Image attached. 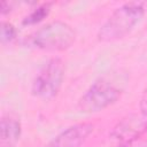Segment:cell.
<instances>
[{"mask_svg":"<svg viewBox=\"0 0 147 147\" xmlns=\"http://www.w3.org/2000/svg\"><path fill=\"white\" fill-rule=\"evenodd\" d=\"M75 39L76 32L71 25L63 21H53L28 36L24 42L46 52H63L72 46Z\"/></svg>","mask_w":147,"mask_h":147,"instance_id":"2","label":"cell"},{"mask_svg":"<svg viewBox=\"0 0 147 147\" xmlns=\"http://www.w3.org/2000/svg\"><path fill=\"white\" fill-rule=\"evenodd\" d=\"M51 5L52 3L46 2V3H42L41 6H38L33 11H31L26 17H24V20L22 21V24L23 25H33V24L41 22L49 14Z\"/></svg>","mask_w":147,"mask_h":147,"instance_id":"8","label":"cell"},{"mask_svg":"<svg viewBox=\"0 0 147 147\" xmlns=\"http://www.w3.org/2000/svg\"><path fill=\"white\" fill-rule=\"evenodd\" d=\"M123 84L110 76L98 78L78 100V109L83 113H99L113 106L122 96Z\"/></svg>","mask_w":147,"mask_h":147,"instance_id":"3","label":"cell"},{"mask_svg":"<svg viewBox=\"0 0 147 147\" xmlns=\"http://www.w3.org/2000/svg\"><path fill=\"white\" fill-rule=\"evenodd\" d=\"M11 3H9V2H7V1H3L2 3H1V14L2 15H6V14H8L11 9Z\"/></svg>","mask_w":147,"mask_h":147,"instance_id":"12","label":"cell"},{"mask_svg":"<svg viewBox=\"0 0 147 147\" xmlns=\"http://www.w3.org/2000/svg\"><path fill=\"white\" fill-rule=\"evenodd\" d=\"M119 147H147V140H142L141 138L127 144H122Z\"/></svg>","mask_w":147,"mask_h":147,"instance_id":"10","label":"cell"},{"mask_svg":"<svg viewBox=\"0 0 147 147\" xmlns=\"http://www.w3.org/2000/svg\"><path fill=\"white\" fill-rule=\"evenodd\" d=\"M92 123H78L59 133L46 147H79L93 132Z\"/></svg>","mask_w":147,"mask_h":147,"instance_id":"6","label":"cell"},{"mask_svg":"<svg viewBox=\"0 0 147 147\" xmlns=\"http://www.w3.org/2000/svg\"><path fill=\"white\" fill-rule=\"evenodd\" d=\"M144 2H126L116 8L98 32V39L103 42L115 41L129 34L145 15Z\"/></svg>","mask_w":147,"mask_h":147,"instance_id":"1","label":"cell"},{"mask_svg":"<svg viewBox=\"0 0 147 147\" xmlns=\"http://www.w3.org/2000/svg\"><path fill=\"white\" fill-rule=\"evenodd\" d=\"M147 132V116L140 113H132L124 116L116 123L110 132L111 139L122 144H127L140 139Z\"/></svg>","mask_w":147,"mask_h":147,"instance_id":"5","label":"cell"},{"mask_svg":"<svg viewBox=\"0 0 147 147\" xmlns=\"http://www.w3.org/2000/svg\"><path fill=\"white\" fill-rule=\"evenodd\" d=\"M65 64L60 57L49 59L37 72L31 85V94L41 100L57 95L64 80Z\"/></svg>","mask_w":147,"mask_h":147,"instance_id":"4","label":"cell"},{"mask_svg":"<svg viewBox=\"0 0 147 147\" xmlns=\"http://www.w3.org/2000/svg\"><path fill=\"white\" fill-rule=\"evenodd\" d=\"M22 133L20 119L8 115L3 116L0 122V147H15Z\"/></svg>","mask_w":147,"mask_h":147,"instance_id":"7","label":"cell"},{"mask_svg":"<svg viewBox=\"0 0 147 147\" xmlns=\"http://www.w3.org/2000/svg\"><path fill=\"white\" fill-rule=\"evenodd\" d=\"M17 34V31H16V28L9 23V22H6V21H2L1 22V33H0V39H1V44L5 45V44H8L10 42L11 40L15 39Z\"/></svg>","mask_w":147,"mask_h":147,"instance_id":"9","label":"cell"},{"mask_svg":"<svg viewBox=\"0 0 147 147\" xmlns=\"http://www.w3.org/2000/svg\"><path fill=\"white\" fill-rule=\"evenodd\" d=\"M140 111L147 116V88L144 91L142 95H141V99H140Z\"/></svg>","mask_w":147,"mask_h":147,"instance_id":"11","label":"cell"}]
</instances>
